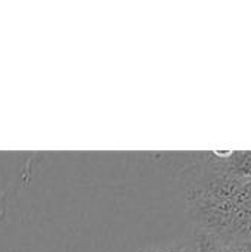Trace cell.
<instances>
[{
  "label": "cell",
  "mask_w": 251,
  "mask_h": 252,
  "mask_svg": "<svg viewBox=\"0 0 251 252\" xmlns=\"http://www.w3.org/2000/svg\"><path fill=\"white\" fill-rule=\"evenodd\" d=\"M192 247L189 245H179V244H173V245H166V247H149V248H142L138 252H189Z\"/></svg>",
  "instance_id": "277c9868"
},
{
  "label": "cell",
  "mask_w": 251,
  "mask_h": 252,
  "mask_svg": "<svg viewBox=\"0 0 251 252\" xmlns=\"http://www.w3.org/2000/svg\"><path fill=\"white\" fill-rule=\"evenodd\" d=\"M185 201L195 229L206 230L234 247H243L251 241V205L204 198Z\"/></svg>",
  "instance_id": "6da1fadb"
},
{
  "label": "cell",
  "mask_w": 251,
  "mask_h": 252,
  "mask_svg": "<svg viewBox=\"0 0 251 252\" xmlns=\"http://www.w3.org/2000/svg\"><path fill=\"white\" fill-rule=\"evenodd\" d=\"M243 250H244V252H251V241L243 245Z\"/></svg>",
  "instance_id": "5b68a950"
},
{
  "label": "cell",
  "mask_w": 251,
  "mask_h": 252,
  "mask_svg": "<svg viewBox=\"0 0 251 252\" xmlns=\"http://www.w3.org/2000/svg\"><path fill=\"white\" fill-rule=\"evenodd\" d=\"M198 161L235 179H251V151L201 152Z\"/></svg>",
  "instance_id": "7a4b0ae2"
},
{
  "label": "cell",
  "mask_w": 251,
  "mask_h": 252,
  "mask_svg": "<svg viewBox=\"0 0 251 252\" xmlns=\"http://www.w3.org/2000/svg\"><path fill=\"white\" fill-rule=\"evenodd\" d=\"M194 251L195 252H244L243 247H234L222 242L215 235L195 229L194 233Z\"/></svg>",
  "instance_id": "3957f363"
},
{
  "label": "cell",
  "mask_w": 251,
  "mask_h": 252,
  "mask_svg": "<svg viewBox=\"0 0 251 252\" xmlns=\"http://www.w3.org/2000/svg\"><path fill=\"white\" fill-rule=\"evenodd\" d=\"M189 252H195V251H194V245H192V248H191V251H189Z\"/></svg>",
  "instance_id": "8992f818"
}]
</instances>
